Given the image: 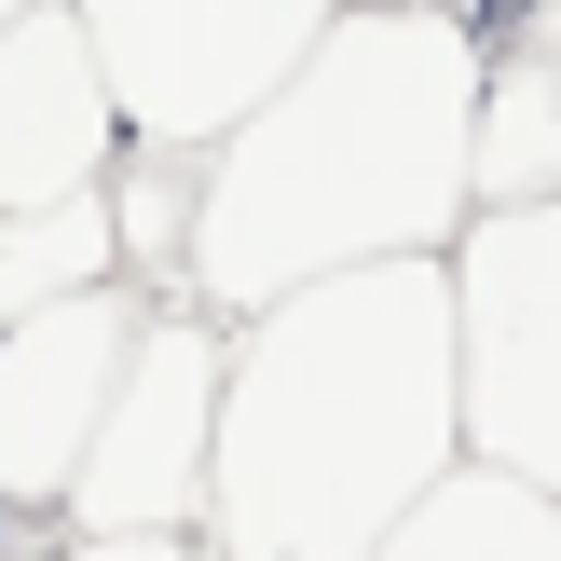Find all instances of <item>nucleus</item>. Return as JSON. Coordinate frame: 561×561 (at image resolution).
Here are the masks:
<instances>
[{"mask_svg":"<svg viewBox=\"0 0 561 561\" xmlns=\"http://www.w3.org/2000/svg\"><path fill=\"white\" fill-rule=\"evenodd\" d=\"M466 96H480V14L425 0V14H329L288 55L261 110L192 151L179 192V301L206 316H261L274 288L343 261H438L466 219Z\"/></svg>","mask_w":561,"mask_h":561,"instance_id":"f257e3e1","label":"nucleus"},{"mask_svg":"<svg viewBox=\"0 0 561 561\" xmlns=\"http://www.w3.org/2000/svg\"><path fill=\"white\" fill-rule=\"evenodd\" d=\"M453 453L466 438H453L438 261H343L233 316L192 520L219 561H370L383 520Z\"/></svg>","mask_w":561,"mask_h":561,"instance_id":"f03ea898","label":"nucleus"},{"mask_svg":"<svg viewBox=\"0 0 561 561\" xmlns=\"http://www.w3.org/2000/svg\"><path fill=\"white\" fill-rule=\"evenodd\" d=\"M438 301H453V438L561 493V192L466 206L438 247Z\"/></svg>","mask_w":561,"mask_h":561,"instance_id":"7ed1b4c3","label":"nucleus"},{"mask_svg":"<svg viewBox=\"0 0 561 561\" xmlns=\"http://www.w3.org/2000/svg\"><path fill=\"white\" fill-rule=\"evenodd\" d=\"M82 14V55L110 82V124L137 151L192 164L233 110H261L288 82V55L316 42L343 0H69Z\"/></svg>","mask_w":561,"mask_h":561,"instance_id":"20e7f679","label":"nucleus"},{"mask_svg":"<svg viewBox=\"0 0 561 561\" xmlns=\"http://www.w3.org/2000/svg\"><path fill=\"white\" fill-rule=\"evenodd\" d=\"M219 343H233V329H219L206 301H137L124 370H110V398H96V438H82L69 493H55L82 535H192V507H206Z\"/></svg>","mask_w":561,"mask_h":561,"instance_id":"39448f33","label":"nucleus"},{"mask_svg":"<svg viewBox=\"0 0 561 561\" xmlns=\"http://www.w3.org/2000/svg\"><path fill=\"white\" fill-rule=\"evenodd\" d=\"M124 329H137V274H96L42 316H0V520H42L69 493L96 398L124 370Z\"/></svg>","mask_w":561,"mask_h":561,"instance_id":"423d86ee","label":"nucleus"},{"mask_svg":"<svg viewBox=\"0 0 561 561\" xmlns=\"http://www.w3.org/2000/svg\"><path fill=\"white\" fill-rule=\"evenodd\" d=\"M124 124H110V82L82 55V14L42 0V14L0 27V206H69V192L110 179Z\"/></svg>","mask_w":561,"mask_h":561,"instance_id":"0eeeda50","label":"nucleus"},{"mask_svg":"<svg viewBox=\"0 0 561 561\" xmlns=\"http://www.w3.org/2000/svg\"><path fill=\"white\" fill-rule=\"evenodd\" d=\"M548 192H561V69H548V14H507L466 96V206H548Z\"/></svg>","mask_w":561,"mask_h":561,"instance_id":"6e6552de","label":"nucleus"},{"mask_svg":"<svg viewBox=\"0 0 561 561\" xmlns=\"http://www.w3.org/2000/svg\"><path fill=\"white\" fill-rule=\"evenodd\" d=\"M370 561H561V493L548 480H507V466L453 453L398 520H383Z\"/></svg>","mask_w":561,"mask_h":561,"instance_id":"1a4fd4ad","label":"nucleus"},{"mask_svg":"<svg viewBox=\"0 0 561 561\" xmlns=\"http://www.w3.org/2000/svg\"><path fill=\"white\" fill-rule=\"evenodd\" d=\"M96 274H124V247H110V179L69 192V206H0V316H42V301L96 288Z\"/></svg>","mask_w":561,"mask_h":561,"instance_id":"9d476101","label":"nucleus"},{"mask_svg":"<svg viewBox=\"0 0 561 561\" xmlns=\"http://www.w3.org/2000/svg\"><path fill=\"white\" fill-rule=\"evenodd\" d=\"M55 561H206V548H192V535H82V520H69Z\"/></svg>","mask_w":561,"mask_h":561,"instance_id":"9b49d317","label":"nucleus"},{"mask_svg":"<svg viewBox=\"0 0 561 561\" xmlns=\"http://www.w3.org/2000/svg\"><path fill=\"white\" fill-rule=\"evenodd\" d=\"M356 14H425V0H356Z\"/></svg>","mask_w":561,"mask_h":561,"instance_id":"f8f14e48","label":"nucleus"},{"mask_svg":"<svg viewBox=\"0 0 561 561\" xmlns=\"http://www.w3.org/2000/svg\"><path fill=\"white\" fill-rule=\"evenodd\" d=\"M14 14H42V0H0V27H14Z\"/></svg>","mask_w":561,"mask_h":561,"instance_id":"ddd939ff","label":"nucleus"},{"mask_svg":"<svg viewBox=\"0 0 561 561\" xmlns=\"http://www.w3.org/2000/svg\"><path fill=\"white\" fill-rule=\"evenodd\" d=\"M493 14H548V0H493Z\"/></svg>","mask_w":561,"mask_h":561,"instance_id":"4468645a","label":"nucleus"}]
</instances>
